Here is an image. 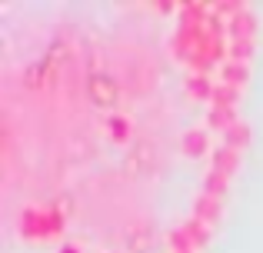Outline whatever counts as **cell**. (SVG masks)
Masks as SVG:
<instances>
[{
  "label": "cell",
  "mask_w": 263,
  "mask_h": 253,
  "mask_svg": "<svg viewBox=\"0 0 263 253\" xmlns=\"http://www.w3.org/2000/svg\"><path fill=\"white\" fill-rule=\"evenodd\" d=\"M193 217H197V220H203V223H210V227H217V220L223 217V200L200 190V197L193 200Z\"/></svg>",
  "instance_id": "4"
},
{
  "label": "cell",
  "mask_w": 263,
  "mask_h": 253,
  "mask_svg": "<svg viewBox=\"0 0 263 253\" xmlns=\"http://www.w3.org/2000/svg\"><path fill=\"white\" fill-rule=\"evenodd\" d=\"M227 187H230V177H227V173H220V170H213V167L206 170V177H203V193L220 197V200H223Z\"/></svg>",
  "instance_id": "11"
},
{
  "label": "cell",
  "mask_w": 263,
  "mask_h": 253,
  "mask_svg": "<svg viewBox=\"0 0 263 253\" xmlns=\"http://www.w3.org/2000/svg\"><path fill=\"white\" fill-rule=\"evenodd\" d=\"M90 93H93L97 104H110V100L117 97V87L110 77H103V73H97V77H90Z\"/></svg>",
  "instance_id": "9"
},
{
  "label": "cell",
  "mask_w": 263,
  "mask_h": 253,
  "mask_svg": "<svg viewBox=\"0 0 263 253\" xmlns=\"http://www.w3.org/2000/svg\"><path fill=\"white\" fill-rule=\"evenodd\" d=\"M180 227L186 230V237H190L193 240V247H206V243H210V237H213V227L210 223H203V220H197V217H190V220L186 223H180Z\"/></svg>",
  "instance_id": "7"
},
{
  "label": "cell",
  "mask_w": 263,
  "mask_h": 253,
  "mask_svg": "<svg viewBox=\"0 0 263 253\" xmlns=\"http://www.w3.org/2000/svg\"><path fill=\"white\" fill-rule=\"evenodd\" d=\"M253 50H257V40H230L227 60H237V64H250Z\"/></svg>",
  "instance_id": "12"
},
{
  "label": "cell",
  "mask_w": 263,
  "mask_h": 253,
  "mask_svg": "<svg viewBox=\"0 0 263 253\" xmlns=\"http://www.w3.org/2000/svg\"><path fill=\"white\" fill-rule=\"evenodd\" d=\"M180 150H183L190 160H200V157L213 153L210 130H206V127H186L183 133H180Z\"/></svg>",
  "instance_id": "2"
},
{
  "label": "cell",
  "mask_w": 263,
  "mask_h": 253,
  "mask_svg": "<svg viewBox=\"0 0 263 253\" xmlns=\"http://www.w3.org/2000/svg\"><path fill=\"white\" fill-rule=\"evenodd\" d=\"M237 100H240V90H237V87H230V84H217V87H213V100H210V107H237Z\"/></svg>",
  "instance_id": "15"
},
{
  "label": "cell",
  "mask_w": 263,
  "mask_h": 253,
  "mask_svg": "<svg viewBox=\"0 0 263 253\" xmlns=\"http://www.w3.org/2000/svg\"><path fill=\"white\" fill-rule=\"evenodd\" d=\"M107 133H110V140L127 143V137H130V120L123 117V113H110V117H107Z\"/></svg>",
  "instance_id": "13"
},
{
  "label": "cell",
  "mask_w": 263,
  "mask_h": 253,
  "mask_svg": "<svg viewBox=\"0 0 263 253\" xmlns=\"http://www.w3.org/2000/svg\"><path fill=\"white\" fill-rule=\"evenodd\" d=\"M213 80L210 77H200V73H190V77H186V93H190L193 100H206V104H210L213 100Z\"/></svg>",
  "instance_id": "8"
},
{
  "label": "cell",
  "mask_w": 263,
  "mask_h": 253,
  "mask_svg": "<svg viewBox=\"0 0 263 253\" xmlns=\"http://www.w3.org/2000/svg\"><path fill=\"white\" fill-rule=\"evenodd\" d=\"M57 253H84V250H80V243H73V240H64V243L57 247Z\"/></svg>",
  "instance_id": "16"
},
{
  "label": "cell",
  "mask_w": 263,
  "mask_h": 253,
  "mask_svg": "<svg viewBox=\"0 0 263 253\" xmlns=\"http://www.w3.org/2000/svg\"><path fill=\"white\" fill-rule=\"evenodd\" d=\"M213 170H220V173L233 177L240 170V150L230 147V143H220L217 150H213Z\"/></svg>",
  "instance_id": "5"
},
{
  "label": "cell",
  "mask_w": 263,
  "mask_h": 253,
  "mask_svg": "<svg viewBox=\"0 0 263 253\" xmlns=\"http://www.w3.org/2000/svg\"><path fill=\"white\" fill-rule=\"evenodd\" d=\"M227 143H230V147H237L240 153H243L247 143H250V124H247V120H237V124L227 130Z\"/></svg>",
  "instance_id": "14"
},
{
  "label": "cell",
  "mask_w": 263,
  "mask_h": 253,
  "mask_svg": "<svg viewBox=\"0 0 263 253\" xmlns=\"http://www.w3.org/2000/svg\"><path fill=\"white\" fill-rule=\"evenodd\" d=\"M247 80H250V64H237V60H227L223 67H220V84H230V87H243Z\"/></svg>",
  "instance_id": "6"
},
{
  "label": "cell",
  "mask_w": 263,
  "mask_h": 253,
  "mask_svg": "<svg viewBox=\"0 0 263 253\" xmlns=\"http://www.w3.org/2000/svg\"><path fill=\"white\" fill-rule=\"evenodd\" d=\"M20 233L27 240H53V237L64 233V210L57 203H47V207H24L20 210Z\"/></svg>",
  "instance_id": "1"
},
{
  "label": "cell",
  "mask_w": 263,
  "mask_h": 253,
  "mask_svg": "<svg viewBox=\"0 0 263 253\" xmlns=\"http://www.w3.org/2000/svg\"><path fill=\"white\" fill-rule=\"evenodd\" d=\"M227 37L230 40H257V13L247 4H240V10L233 17H227Z\"/></svg>",
  "instance_id": "3"
},
{
  "label": "cell",
  "mask_w": 263,
  "mask_h": 253,
  "mask_svg": "<svg viewBox=\"0 0 263 253\" xmlns=\"http://www.w3.org/2000/svg\"><path fill=\"white\" fill-rule=\"evenodd\" d=\"M237 120V107H210V113H206V124L217 130H230Z\"/></svg>",
  "instance_id": "10"
}]
</instances>
